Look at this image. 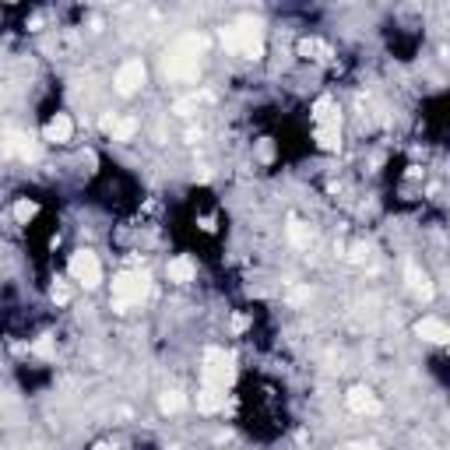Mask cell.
I'll return each mask as SVG.
<instances>
[{
  "instance_id": "obj_19",
  "label": "cell",
  "mask_w": 450,
  "mask_h": 450,
  "mask_svg": "<svg viewBox=\"0 0 450 450\" xmlns=\"http://www.w3.org/2000/svg\"><path fill=\"white\" fill-rule=\"evenodd\" d=\"M36 215H39V204H36V201L21 197V201L14 204V222H18V225H28V222H32Z\"/></svg>"
},
{
  "instance_id": "obj_16",
  "label": "cell",
  "mask_w": 450,
  "mask_h": 450,
  "mask_svg": "<svg viewBox=\"0 0 450 450\" xmlns=\"http://www.w3.org/2000/svg\"><path fill=\"white\" fill-rule=\"evenodd\" d=\"M299 56H306V60H327V56H331V46H327L324 39H303V43H299Z\"/></svg>"
},
{
  "instance_id": "obj_14",
  "label": "cell",
  "mask_w": 450,
  "mask_h": 450,
  "mask_svg": "<svg viewBox=\"0 0 450 450\" xmlns=\"http://www.w3.org/2000/svg\"><path fill=\"white\" fill-rule=\"evenodd\" d=\"M405 275H408V289H412L415 295H423V299L433 295V285H429L426 271H418V264H408V267H405Z\"/></svg>"
},
{
  "instance_id": "obj_1",
  "label": "cell",
  "mask_w": 450,
  "mask_h": 450,
  "mask_svg": "<svg viewBox=\"0 0 450 450\" xmlns=\"http://www.w3.org/2000/svg\"><path fill=\"white\" fill-rule=\"evenodd\" d=\"M207 49V39L201 32H190V36H179L166 56H162V74L169 81H194L197 71H201V53Z\"/></svg>"
},
{
  "instance_id": "obj_3",
  "label": "cell",
  "mask_w": 450,
  "mask_h": 450,
  "mask_svg": "<svg viewBox=\"0 0 450 450\" xmlns=\"http://www.w3.org/2000/svg\"><path fill=\"white\" fill-rule=\"evenodd\" d=\"M148 295V275L144 271H120L113 278V310H131Z\"/></svg>"
},
{
  "instance_id": "obj_2",
  "label": "cell",
  "mask_w": 450,
  "mask_h": 450,
  "mask_svg": "<svg viewBox=\"0 0 450 450\" xmlns=\"http://www.w3.org/2000/svg\"><path fill=\"white\" fill-rule=\"evenodd\" d=\"M222 46L229 53H239V56H264V21L260 18H236L232 25L222 28Z\"/></svg>"
},
{
  "instance_id": "obj_28",
  "label": "cell",
  "mask_w": 450,
  "mask_h": 450,
  "mask_svg": "<svg viewBox=\"0 0 450 450\" xmlns=\"http://www.w3.org/2000/svg\"><path fill=\"white\" fill-rule=\"evenodd\" d=\"M363 450H373V447H363Z\"/></svg>"
},
{
  "instance_id": "obj_9",
  "label": "cell",
  "mask_w": 450,
  "mask_h": 450,
  "mask_svg": "<svg viewBox=\"0 0 450 450\" xmlns=\"http://www.w3.org/2000/svg\"><path fill=\"white\" fill-rule=\"evenodd\" d=\"M345 401H348V408L355 415H376L380 412V401L373 398V391H366V387H352Z\"/></svg>"
},
{
  "instance_id": "obj_12",
  "label": "cell",
  "mask_w": 450,
  "mask_h": 450,
  "mask_svg": "<svg viewBox=\"0 0 450 450\" xmlns=\"http://www.w3.org/2000/svg\"><path fill=\"white\" fill-rule=\"evenodd\" d=\"M4 152L14 155V159H25V162H28V159H36V155H39V148L28 141L25 134H11V137L4 141Z\"/></svg>"
},
{
  "instance_id": "obj_22",
  "label": "cell",
  "mask_w": 450,
  "mask_h": 450,
  "mask_svg": "<svg viewBox=\"0 0 450 450\" xmlns=\"http://www.w3.org/2000/svg\"><path fill=\"white\" fill-rule=\"evenodd\" d=\"M366 257H370V247H366V243H355L352 254H348V260H355V264H363Z\"/></svg>"
},
{
  "instance_id": "obj_8",
  "label": "cell",
  "mask_w": 450,
  "mask_h": 450,
  "mask_svg": "<svg viewBox=\"0 0 450 450\" xmlns=\"http://www.w3.org/2000/svg\"><path fill=\"white\" fill-rule=\"evenodd\" d=\"M415 335L423 341H433V345H447L450 341V327L440 320V317H423L415 324Z\"/></svg>"
},
{
  "instance_id": "obj_11",
  "label": "cell",
  "mask_w": 450,
  "mask_h": 450,
  "mask_svg": "<svg viewBox=\"0 0 450 450\" xmlns=\"http://www.w3.org/2000/svg\"><path fill=\"white\" fill-rule=\"evenodd\" d=\"M313 124H317V127H324V124H341V113H338V106H335L331 95H320V99L313 102Z\"/></svg>"
},
{
  "instance_id": "obj_15",
  "label": "cell",
  "mask_w": 450,
  "mask_h": 450,
  "mask_svg": "<svg viewBox=\"0 0 450 450\" xmlns=\"http://www.w3.org/2000/svg\"><path fill=\"white\" fill-rule=\"evenodd\" d=\"M317 141H320L324 152H335V148L341 144V124H324V127H317Z\"/></svg>"
},
{
  "instance_id": "obj_25",
  "label": "cell",
  "mask_w": 450,
  "mask_h": 450,
  "mask_svg": "<svg viewBox=\"0 0 450 450\" xmlns=\"http://www.w3.org/2000/svg\"><path fill=\"white\" fill-rule=\"evenodd\" d=\"M32 352H39V355H49V338H39V341L32 345Z\"/></svg>"
},
{
  "instance_id": "obj_24",
  "label": "cell",
  "mask_w": 450,
  "mask_h": 450,
  "mask_svg": "<svg viewBox=\"0 0 450 450\" xmlns=\"http://www.w3.org/2000/svg\"><path fill=\"white\" fill-rule=\"evenodd\" d=\"M194 106H197L194 99H179V102H176V113H183V116H187V113H190Z\"/></svg>"
},
{
  "instance_id": "obj_13",
  "label": "cell",
  "mask_w": 450,
  "mask_h": 450,
  "mask_svg": "<svg viewBox=\"0 0 450 450\" xmlns=\"http://www.w3.org/2000/svg\"><path fill=\"white\" fill-rule=\"evenodd\" d=\"M222 405H225V394L215 391V387H201V391H197V412L212 415V412H218Z\"/></svg>"
},
{
  "instance_id": "obj_20",
  "label": "cell",
  "mask_w": 450,
  "mask_h": 450,
  "mask_svg": "<svg viewBox=\"0 0 450 450\" xmlns=\"http://www.w3.org/2000/svg\"><path fill=\"white\" fill-rule=\"evenodd\" d=\"M159 408H162L166 415L179 412V408H183V394H179V391H166V394L159 398Z\"/></svg>"
},
{
  "instance_id": "obj_7",
  "label": "cell",
  "mask_w": 450,
  "mask_h": 450,
  "mask_svg": "<svg viewBox=\"0 0 450 450\" xmlns=\"http://www.w3.org/2000/svg\"><path fill=\"white\" fill-rule=\"evenodd\" d=\"M71 137H74V120L67 113H56L43 127V141H49V144H67Z\"/></svg>"
},
{
  "instance_id": "obj_10",
  "label": "cell",
  "mask_w": 450,
  "mask_h": 450,
  "mask_svg": "<svg viewBox=\"0 0 450 450\" xmlns=\"http://www.w3.org/2000/svg\"><path fill=\"white\" fill-rule=\"evenodd\" d=\"M166 275H169V282H176V285H187V282H194L197 267H194L190 257H172V260L166 264Z\"/></svg>"
},
{
  "instance_id": "obj_23",
  "label": "cell",
  "mask_w": 450,
  "mask_h": 450,
  "mask_svg": "<svg viewBox=\"0 0 450 450\" xmlns=\"http://www.w3.org/2000/svg\"><path fill=\"white\" fill-rule=\"evenodd\" d=\"M67 299H71V289L56 282V285H53V303H60V306H64V303H67Z\"/></svg>"
},
{
  "instance_id": "obj_21",
  "label": "cell",
  "mask_w": 450,
  "mask_h": 450,
  "mask_svg": "<svg viewBox=\"0 0 450 450\" xmlns=\"http://www.w3.org/2000/svg\"><path fill=\"white\" fill-rule=\"evenodd\" d=\"M310 295H313V292H310L306 285H295V289L289 292V299H292V303H310Z\"/></svg>"
},
{
  "instance_id": "obj_18",
  "label": "cell",
  "mask_w": 450,
  "mask_h": 450,
  "mask_svg": "<svg viewBox=\"0 0 450 450\" xmlns=\"http://www.w3.org/2000/svg\"><path fill=\"white\" fill-rule=\"evenodd\" d=\"M310 239H313V236H310V229H306L303 222H295V218L289 222V243H292V247L310 250Z\"/></svg>"
},
{
  "instance_id": "obj_17",
  "label": "cell",
  "mask_w": 450,
  "mask_h": 450,
  "mask_svg": "<svg viewBox=\"0 0 450 450\" xmlns=\"http://www.w3.org/2000/svg\"><path fill=\"white\" fill-rule=\"evenodd\" d=\"M109 134H113V141H131V137L137 134V120H134V116H120V120H113Z\"/></svg>"
},
{
  "instance_id": "obj_27",
  "label": "cell",
  "mask_w": 450,
  "mask_h": 450,
  "mask_svg": "<svg viewBox=\"0 0 450 450\" xmlns=\"http://www.w3.org/2000/svg\"><path fill=\"white\" fill-rule=\"evenodd\" d=\"M95 450H116V447H109V443H99V447H95Z\"/></svg>"
},
{
  "instance_id": "obj_6",
  "label": "cell",
  "mask_w": 450,
  "mask_h": 450,
  "mask_svg": "<svg viewBox=\"0 0 450 450\" xmlns=\"http://www.w3.org/2000/svg\"><path fill=\"white\" fill-rule=\"evenodd\" d=\"M144 74H148V71H144L141 60H127V64L116 71V81H113L116 92H120V95H134L137 88L144 85Z\"/></svg>"
},
{
  "instance_id": "obj_26",
  "label": "cell",
  "mask_w": 450,
  "mask_h": 450,
  "mask_svg": "<svg viewBox=\"0 0 450 450\" xmlns=\"http://www.w3.org/2000/svg\"><path fill=\"white\" fill-rule=\"evenodd\" d=\"M275 155V148H271V141H260V159L267 162V159H271Z\"/></svg>"
},
{
  "instance_id": "obj_5",
  "label": "cell",
  "mask_w": 450,
  "mask_h": 450,
  "mask_svg": "<svg viewBox=\"0 0 450 450\" xmlns=\"http://www.w3.org/2000/svg\"><path fill=\"white\" fill-rule=\"evenodd\" d=\"M67 271H71V278H74L78 285H85V289H95V285L102 282V264H99V257H95L92 250H78V254H71Z\"/></svg>"
},
{
  "instance_id": "obj_4",
  "label": "cell",
  "mask_w": 450,
  "mask_h": 450,
  "mask_svg": "<svg viewBox=\"0 0 450 450\" xmlns=\"http://www.w3.org/2000/svg\"><path fill=\"white\" fill-rule=\"evenodd\" d=\"M232 355L222 352V348H207L204 352V366H201V376H204V387H215V391H225L232 383Z\"/></svg>"
}]
</instances>
